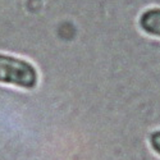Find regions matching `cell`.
Returning <instances> with one entry per match:
<instances>
[{
	"mask_svg": "<svg viewBox=\"0 0 160 160\" xmlns=\"http://www.w3.org/2000/svg\"><path fill=\"white\" fill-rule=\"evenodd\" d=\"M38 73L36 67L23 58L0 52V83L23 90L37 86Z\"/></svg>",
	"mask_w": 160,
	"mask_h": 160,
	"instance_id": "cell-1",
	"label": "cell"
},
{
	"mask_svg": "<svg viewBox=\"0 0 160 160\" xmlns=\"http://www.w3.org/2000/svg\"><path fill=\"white\" fill-rule=\"evenodd\" d=\"M138 26L145 33L160 38V8L145 10L140 16Z\"/></svg>",
	"mask_w": 160,
	"mask_h": 160,
	"instance_id": "cell-2",
	"label": "cell"
},
{
	"mask_svg": "<svg viewBox=\"0 0 160 160\" xmlns=\"http://www.w3.org/2000/svg\"><path fill=\"white\" fill-rule=\"evenodd\" d=\"M149 141H150L151 149H152L158 155H160V129L151 133Z\"/></svg>",
	"mask_w": 160,
	"mask_h": 160,
	"instance_id": "cell-3",
	"label": "cell"
}]
</instances>
